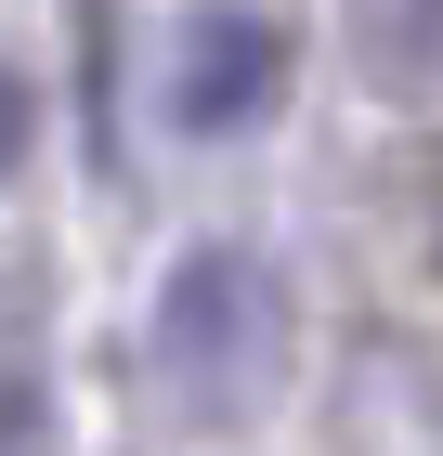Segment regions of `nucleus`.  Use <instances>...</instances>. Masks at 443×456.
I'll return each instance as SVG.
<instances>
[{
	"label": "nucleus",
	"mask_w": 443,
	"mask_h": 456,
	"mask_svg": "<svg viewBox=\"0 0 443 456\" xmlns=\"http://www.w3.org/2000/svg\"><path fill=\"white\" fill-rule=\"evenodd\" d=\"M170 131L183 143H235V131H261L274 105H287V27H274L261 0H196L170 27Z\"/></svg>",
	"instance_id": "nucleus-2"
},
{
	"label": "nucleus",
	"mask_w": 443,
	"mask_h": 456,
	"mask_svg": "<svg viewBox=\"0 0 443 456\" xmlns=\"http://www.w3.org/2000/svg\"><path fill=\"white\" fill-rule=\"evenodd\" d=\"M157 379L183 418H261L287 391V287L261 248H183L157 287Z\"/></svg>",
	"instance_id": "nucleus-1"
},
{
	"label": "nucleus",
	"mask_w": 443,
	"mask_h": 456,
	"mask_svg": "<svg viewBox=\"0 0 443 456\" xmlns=\"http://www.w3.org/2000/svg\"><path fill=\"white\" fill-rule=\"evenodd\" d=\"M27 143H39V78H27V66H0V183L27 170Z\"/></svg>",
	"instance_id": "nucleus-3"
}]
</instances>
